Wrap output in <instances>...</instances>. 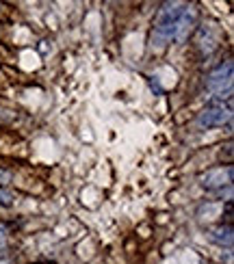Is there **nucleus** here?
<instances>
[{"label":"nucleus","instance_id":"obj_3","mask_svg":"<svg viewBox=\"0 0 234 264\" xmlns=\"http://www.w3.org/2000/svg\"><path fill=\"white\" fill-rule=\"evenodd\" d=\"M230 119H232L230 102H213V104H208L204 111H200L195 124L202 130H210V128H219V126H224V124H230Z\"/></svg>","mask_w":234,"mask_h":264},{"label":"nucleus","instance_id":"obj_1","mask_svg":"<svg viewBox=\"0 0 234 264\" xmlns=\"http://www.w3.org/2000/svg\"><path fill=\"white\" fill-rule=\"evenodd\" d=\"M184 9V2H165L159 9V15H156L154 29H152L150 35V48L152 50H165L167 43L173 41V33H176V22L180 18Z\"/></svg>","mask_w":234,"mask_h":264},{"label":"nucleus","instance_id":"obj_4","mask_svg":"<svg viewBox=\"0 0 234 264\" xmlns=\"http://www.w3.org/2000/svg\"><path fill=\"white\" fill-rule=\"evenodd\" d=\"M232 175H234L232 165H228V167H215L200 175V184H202L206 191L224 189V186H232Z\"/></svg>","mask_w":234,"mask_h":264},{"label":"nucleus","instance_id":"obj_7","mask_svg":"<svg viewBox=\"0 0 234 264\" xmlns=\"http://www.w3.org/2000/svg\"><path fill=\"white\" fill-rule=\"evenodd\" d=\"M210 31H213L210 26H202V31H200V48H202V52L206 57L217 50V39H213Z\"/></svg>","mask_w":234,"mask_h":264},{"label":"nucleus","instance_id":"obj_5","mask_svg":"<svg viewBox=\"0 0 234 264\" xmlns=\"http://www.w3.org/2000/svg\"><path fill=\"white\" fill-rule=\"evenodd\" d=\"M195 18H198V9L195 4H184L180 18L176 22V33H173V41H184L189 37V33L195 26Z\"/></svg>","mask_w":234,"mask_h":264},{"label":"nucleus","instance_id":"obj_9","mask_svg":"<svg viewBox=\"0 0 234 264\" xmlns=\"http://www.w3.org/2000/svg\"><path fill=\"white\" fill-rule=\"evenodd\" d=\"M7 249V232H4V228L0 225V251Z\"/></svg>","mask_w":234,"mask_h":264},{"label":"nucleus","instance_id":"obj_10","mask_svg":"<svg viewBox=\"0 0 234 264\" xmlns=\"http://www.w3.org/2000/svg\"><path fill=\"white\" fill-rule=\"evenodd\" d=\"M7 182H11V173H9V171H2V169H0V186L7 184Z\"/></svg>","mask_w":234,"mask_h":264},{"label":"nucleus","instance_id":"obj_6","mask_svg":"<svg viewBox=\"0 0 234 264\" xmlns=\"http://www.w3.org/2000/svg\"><path fill=\"white\" fill-rule=\"evenodd\" d=\"M210 238H213V243L217 245H221V247H228L230 249L232 247V225H219V228H215L213 232H210Z\"/></svg>","mask_w":234,"mask_h":264},{"label":"nucleus","instance_id":"obj_8","mask_svg":"<svg viewBox=\"0 0 234 264\" xmlns=\"http://www.w3.org/2000/svg\"><path fill=\"white\" fill-rule=\"evenodd\" d=\"M13 203H15V195L11 193V191H4V189H0V206L9 208V206H13Z\"/></svg>","mask_w":234,"mask_h":264},{"label":"nucleus","instance_id":"obj_2","mask_svg":"<svg viewBox=\"0 0 234 264\" xmlns=\"http://www.w3.org/2000/svg\"><path fill=\"white\" fill-rule=\"evenodd\" d=\"M232 71H234V65L232 61H224L219 63L217 67L208 74V80H206V89L210 91V96L217 98V102H224L228 100L230 102L232 98Z\"/></svg>","mask_w":234,"mask_h":264}]
</instances>
